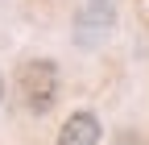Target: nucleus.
Listing matches in <instances>:
<instances>
[{"instance_id": "nucleus-1", "label": "nucleus", "mask_w": 149, "mask_h": 145, "mask_svg": "<svg viewBox=\"0 0 149 145\" xmlns=\"http://www.w3.org/2000/svg\"><path fill=\"white\" fill-rule=\"evenodd\" d=\"M17 87H21V100H25V112L33 116H46L54 104H58V62L50 58H29L17 70Z\"/></svg>"}, {"instance_id": "nucleus-4", "label": "nucleus", "mask_w": 149, "mask_h": 145, "mask_svg": "<svg viewBox=\"0 0 149 145\" xmlns=\"http://www.w3.org/2000/svg\"><path fill=\"white\" fill-rule=\"evenodd\" d=\"M0 100H4V75H0Z\"/></svg>"}, {"instance_id": "nucleus-3", "label": "nucleus", "mask_w": 149, "mask_h": 145, "mask_svg": "<svg viewBox=\"0 0 149 145\" xmlns=\"http://www.w3.org/2000/svg\"><path fill=\"white\" fill-rule=\"evenodd\" d=\"M112 21H116V0H87L83 13H79V38H83V46H91L95 33L112 29Z\"/></svg>"}, {"instance_id": "nucleus-2", "label": "nucleus", "mask_w": 149, "mask_h": 145, "mask_svg": "<svg viewBox=\"0 0 149 145\" xmlns=\"http://www.w3.org/2000/svg\"><path fill=\"white\" fill-rule=\"evenodd\" d=\"M100 137H104L100 116L87 112V108H79V112H70V116L62 120V129H58V137H54V145H100Z\"/></svg>"}]
</instances>
